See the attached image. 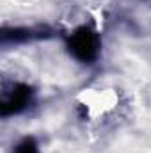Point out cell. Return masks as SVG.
Wrapping results in <instances>:
<instances>
[{
    "mask_svg": "<svg viewBox=\"0 0 151 153\" xmlns=\"http://www.w3.org/2000/svg\"><path fill=\"white\" fill-rule=\"evenodd\" d=\"M30 100H32V89L27 84H14L13 91L9 94H5L4 100H2L0 114L4 117L20 114L21 111H25L29 107Z\"/></svg>",
    "mask_w": 151,
    "mask_h": 153,
    "instance_id": "obj_2",
    "label": "cell"
},
{
    "mask_svg": "<svg viewBox=\"0 0 151 153\" xmlns=\"http://www.w3.org/2000/svg\"><path fill=\"white\" fill-rule=\"evenodd\" d=\"M13 153H39L38 143H36L32 137H27V139H23V141L14 148Z\"/></svg>",
    "mask_w": 151,
    "mask_h": 153,
    "instance_id": "obj_3",
    "label": "cell"
},
{
    "mask_svg": "<svg viewBox=\"0 0 151 153\" xmlns=\"http://www.w3.org/2000/svg\"><path fill=\"white\" fill-rule=\"evenodd\" d=\"M68 48L80 62H93L100 53V39L89 27H80L70 36Z\"/></svg>",
    "mask_w": 151,
    "mask_h": 153,
    "instance_id": "obj_1",
    "label": "cell"
}]
</instances>
